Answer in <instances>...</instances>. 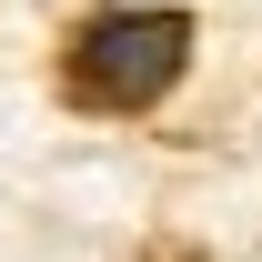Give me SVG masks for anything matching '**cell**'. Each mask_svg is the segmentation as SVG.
Masks as SVG:
<instances>
[{"label": "cell", "mask_w": 262, "mask_h": 262, "mask_svg": "<svg viewBox=\"0 0 262 262\" xmlns=\"http://www.w3.org/2000/svg\"><path fill=\"white\" fill-rule=\"evenodd\" d=\"M192 10H162V0H131V10H101L81 20L61 51V91L101 121H141V111H162L182 91V71H192Z\"/></svg>", "instance_id": "obj_1"}]
</instances>
